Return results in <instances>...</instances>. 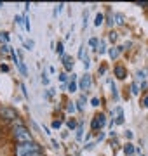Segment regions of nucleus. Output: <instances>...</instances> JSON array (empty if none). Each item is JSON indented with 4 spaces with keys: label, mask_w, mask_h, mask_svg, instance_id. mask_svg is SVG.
<instances>
[{
    "label": "nucleus",
    "mask_w": 148,
    "mask_h": 156,
    "mask_svg": "<svg viewBox=\"0 0 148 156\" xmlns=\"http://www.w3.org/2000/svg\"><path fill=\"white\" fill-rule=\"evenodd\" d=\"M75 89H77V83H75V82H70L68 90H70V92H75Z\"/></svg>",
    "instance_id": "4468645a"
},
{
    "label": "nucleus",
    "mask_w": 148,
    "mask_h": 156,
    "mask_svg": "<svg viewBox=\"0 0 148 156\" xmlns=\"http://www.w3.org/2000/svg\"><path fill=\"white\" fill-rule=\"evenodd\" d=\"M115 40H117V33L112 31V33H110V42H115Z\"/></svg>",
    "instance_id": "a211bd4d"
},
{
    "label": "nucleus",
    "mask_w": 148,
    "mask_h": 156,
    "mask_svg": "<svg viewBox=\"0 0 148 156\" xmlns=\"http://www.w3.org/2000/svg\"><path fill=\"white\" fill-rule=\"evenodd\" d=\"M106 23H108L110 26H112V24H113V17H112V16H108V21H106Z\"/></svg>",
    "instance_id": "393cba45"
},
{
    "label": "nucleus",
    "mask_w": 148,
    "mask_h": 156,
    "mask_svg": "<svg viewBox=\"0 0 148 156\" xmlns=\"http://www.w3.org/2000/svg\"><path fill=\"white\" fill-rule=\"evenodd\" d=\"M105 125V115H98L92 120V128H101Z\"/></svg>",
    "instance_id": "39448f33"
},
{
    "label": "nucleus",
    "mask_w": 148,
    "mask_h": 156,
    "mask_svg": "<svg viewBox=\"0 0 148 156\" xmlns=\"http://www.w3.org/2000/svg\"><path fill=\"white\" fill-rule=\"evenodd\" d=\"M101 24H103V14L98 12L96 17H94V26H101Z\"/></svg>",
    "instance_id": "1a4fd4ad"
},
{
    "label": "nucleus",
    "mask_w": 148,
    "mask_h": 156,
    "mask_svg": "<svg viewBox=\"0 0 148 156\" xmlns=\"http://www.w3.org/2000/svg\"><path fill=\"white\" fill-rule=\"evenodd\" d=\"M59 80H61V82H65V80H66V75H65V73H63V75H59Z\"/></svg>",
    "instance_id": "c85d7f7f"
},
{
    "label": "nucleus",
    "mask_w": 148,
    "mask_h": 156,
    "mask_svg": "<svg viewBox=\"0 0 148 156\" xmlns=\"http://www.w3.org/2000/svg\"><path fill=\"white\" fill-rule=\"evenodd\" d=\"M131 90H132V94L136 95V94H138V83H132V87H131Z\"/></svg>",
    "instance_id": "6ab92c4d"
},
{
    "label": "nucleus",
    "mask_w": 148,
    "mask_h": 156,
    "mask_svg": "<svg viewBox=\"0 0 148 156\" xmlns=\"http://www.w3.org/2000/svg\"><path fill=\"white\" fill-rule=\"evenodd\" d=\"M28 156H42L40 153H31V154H28Z\"/></svg>",
    "instance_id": "7c9ffc66"
},
{
    "label": "nucleus",
    "mask_w": 148,
    "mask_h": 156,
    "mask_svg": "<svg viewBox=\"0 0 148 156\" xmlns=\"http://www.w3.org/2000/svg\"><path fill=\"white\" fill-rule=\"evenodd\" d=\"M21 21H23V17H21V16H16V23H17V24H21Z\"/></svg>",
    "instance_id": "b1692460"
},
{
    "label": "nucleus",
    "mask_w": 148,
    "mask_h": 156,
    "mask_svg": "<svg viewBox=\"0 0 148 156\" xmlns=\"http://www.w3.org/2000/svg\"><path fill=\"white\" fill-rule=\"evenodd\" d=\"M68 111H70V113H73V111H75V108L72 106V104H68Z\"/></svg>",
    "instance_id": "c756f323"
},
{
    "label": "nucleus",
    "mask_w": 148,
    "mask_h": 156,
    "mask_svg": "<svg viewBox=\"0 0 148 156\" xmlns=\"http://www.w3.org/2000/svg\"><path fill=\"white\" fill-rule=\"evenodd\" d=\"M7 40H9V35L2 31V33H0V44H6Z\"/></svg>",
    "instance_id": "9b49d317"
},
{
    "label": "nucleus",
    "mask_w": 148,
    "mask_h": 156,
    "mask_svg": "<svg viewBox=\"0 0 148 156\" xmlns=\"http://www.w3.org/2000/svg\"><path fill=\"white\" fill-rule=\"evenodd\" d=\"M68 127H70V128L75 127V122H73V120H70V122H68Z\"/></svg>",
    "instance_id": "bb28decb"
},
{
    "label": "nucleus",
    "mask_w": 148,
    "mask_h": 156,
    "mask_svg": "<svg viewBox=\"0 0 148 156\" xmlns=\"http://www.w3.org/2000/svg\"><path fill=\"white\" fill-rule=\"evenodd\" d=\"M120 50H122V47H112V49L108 50V56L112 57V59H115V57L120 54Z\"/></svg>",
    "instance_id": "6e6552de"
},
{
    "label": "nucleus",
    "mask_w": 148,
    "mask_h": 156,
    "mask_svg": "<svg viewBox=\"0 0 148 156\" xmlns=\"http://www.w3.org/2000/svg\"><path fill=\"white\" fill-rule=\"evenodd\" d=\"M24 28L30 31V19H28V17H24Z\"/></svg>",
    "instance_id": "aec40b11"
},
{
    "label": "nucleus",
    "mask_w": 148,
    "mask_h": 156,
    "mask_svg": "<svg viewBox=\"0 0 148 156\" xmlns=\"http://www.w3.org/2000/svg\"><path fill=\"white\" fill-rule=\"evenodd\" d=\"M138 78H146V69H141V71H138Z\"/></svg>",
    "instance_id": "ddd939ff"
},
{
    "label": "nucleus",
    "mask_w": 148,
    "mask_h": 156,
    "mask_svg": "<svg viewBox=\"0 0 148 156\" xmlns=\"http://www.w3.org/2000/svg\"><path fill=\"white\" fill-rule=\"evenodd\" d=\"M14 139H16L17 144H26V142H31V134H30V130L26 127H23L21 123H17V125H14Z\"/></svg>",
    "instance_id": "f257e3e1"
},
{
    "label": "nucleus",
    "mask_w": 148,
    "mask_h": 156,
    "mask_svg": "<svg viewBox=\"0 0 148 156\" xmlns=\"http://www.w3.org/2000/svg\"><path fill=\"white\" fill-rule=\"evenodd\" d=\"M117 111H119V118H117V123H122V122H124V115H122V111H120V109H117Z\"/></svg>",
    "instance_id": "dca6fc26"
},
{
    "label": "nucleus",
    "mask_w": 148,
    "mask_h": 156,
    "mask_svg": "<svg viewBox=\"0 0 148 156\" xmlns=\"http://www.w3.org/2000/svg\"><path fill=\"white\" fill-rule=\"evenodd\" d=\"M63 64H65V68H66V69H72V68H73V57L63 56Z\"/></svg>",
    "instance_id": "0eeeda50"
},
{
    "label": "nucleus",
    "mask_w": 148,
    "mask_h": 156,
    "mask_svg": "<svg viewBox=\"0 0 148 156\" xmlns=\"http://www.w3.org/2000/svg\"><path fill=\"white\" fill-rule=\"evenodd\" d=\"M24 45H26V49H28V50H31V49H33V42H31V40H28V42H26V44H24Z\"/></svg>",
    "instance_id": "f3484780"
},
{
    "label": "nucleus",
    "mask_w": 148,
    "mask_h": 156,
    "mask_svg": "<svg viewBox=\"0 0 148 156\" xmlns=\"http://www.w3.org/2000/svg\"><path fill=\"white\" fill-rule=\"evenodd\" d=\"M115 76L120 78V80H124L125 78V68L124 66H115Z\"/></svg>",
    "instance_id": "423d86ee"
},
{
    "label": "nucleus",
    "mask_w": 148,
    "mask_h": 156,
    "mask_svg": "<svg viewBox=\"0 0 148 156\" xmlns=\"http://www.w3.org/2000/svg\"><path fill=\"white\" fill-rule=\"evenodd\" d=\"M79 85H80V89H82V90H89V87H91V76L86 73L84 76L80 78V83Z\"/></svg>",
    "instance_id": "20e7f679"
},
{
    "label": "nucleus",
    "mask_w": 148,
    "mask_h": 156,
    "mask_svg": "<svg viewBox=\"0 0 148 156\" xmlns=\"http://www.w3.org/2000/svg\"><path fill=\"white\" fill-rule=\"evenodd\" d=\"M57 54H61V56H63V44L57 45Z\"/></svg>",
    "instance_id": "4be33fe9"
},
{
    "label": "nucleus",
    "mask_w": 148,
    "mask_h": 156,
    "mask_svg": "<svg viewBox=\"0 0 148 156\" xmlns=\"http://www.w3.org/2000/svg\"><path fill=\"white\" fill-rule=\"evenodd\" d=\"M52 127H54V128H59V127H61V122H54V123H52Z\"/></svg>",
    "instance_id": "5701e85b"
},
{
    "label": "nucleus",
    "mask_w": 148,
    "mask_h": 156,
    "mask_svg": "<svg viewBox=\"0 0 148 156\" xmlns=\"http://www.w3.org/2000/svg\"><path fill=\"white\" fill-rule=\"evenodd\" d=\"M89 44H91V47H96V45H98V38H91Z\"/></svg>",
    "instance_id": "412c9836"
},
{
    "label": "nucleus",
    "mask_w": 148,
    "mask_h": 156,
    "mask_svg": "<svg viewBox=\"0 0 148 156\" xmlns=\"http://www.w3.org/2000/svg\"><path fill=\"white\" fill-rule=\"evenodd\" d=\"M91 106H99V99L98 97H92L91 99Z\"/></svg>",
    "instance_id": "2eb2a0df"
},
{
    "label": "nucleus",
    "mask_w": 148,
    "mask_h": 156,
    "mask_svg": "<svg viewBox=\"0 0 148 156\" xmlns=\"http://www.w3.org/2000/svg\"><path fill=\"white\" fill-rule=\"evenodd\" d=\"M2 52H9V47L7 45H2Z\"/></svg>",
    "instance_id": "cd10ccee"
},
{
    "label": "nucleus",
    "mask_w": 148,
    "mask_h": 156,
    "mask_svg": "<svg viewBox=\"0 0 148 156\" xmlns=\"http://www.w3.org/2000/svg\"><path fill=\"white\" fill-rule=\"evenodd\" d=\"M31 153H40V146L37 142H26V144H17L16 147V156H28Z\"/></svg>",
    "instance_id": "f03ea898"
},
{
    "label": "nucleus",
    "mask_w": 148,
    "mask_h": 156,
    "mask_svg": "<svg viewBox=\"0 0 148 156\" xmlns=\"http://www.w3.org/2000/svg\"><path fill=\"white\" fill-rule=\"evenodd\" d=\"M115 19H117V24H122V23H124V16H122V14H117V16H115Z\"/></svg>",
    "instance_id": "f8f14e48"
},
{
    "label": "nucleus",
    "mask_w": 148,
    "mask_h": 156,
    "mask_svg": "<svg viewBox=\"0 0 148 156\" xmlns=\"http://www.w3.org/2000/svg\"><path fill=\"white\" fill-rule=\"evenodd\" d=\"M132 153H134V147H132V144L129 142V144H125V154L127 156H132Z\"/></svg>",
    "instance_id": "9d476101"
},
{
    "label": "nucleus",
    "mask_w": 148,
    "mask_h": 156,
    "mask_svg": "<svg viewBox=\"0 0 148 156\" xmlns=\"http://www.w3.org/2000/svg\"><path fill=\"white\" fill-rule=\"evenodd\" d=\"M143 106L148 108V97H145V99H143Z\"/></svg>",
    "instance_id": "a878e982"
},
{
    "label": "nucleus",
    "mask_w": 148,
    "mask_h": 156,
    "mask_svg": "<svg viewBox=\"0 0 148 156\" xmlns=\"http://www.w3.org/2000/svg\"><path fill=\"white\" fill-rule=\"evenodd\" d=\"M0 116L12 122V120H16V111L12 108H0Z\"/></svg>",
    "instance_id": "7ed1b4c3"
}]
</instances>
